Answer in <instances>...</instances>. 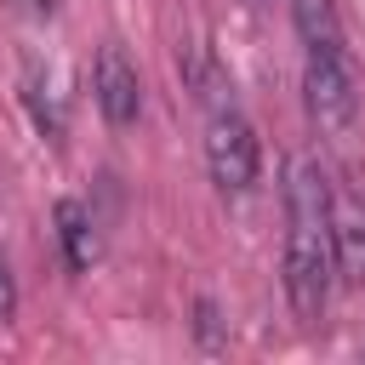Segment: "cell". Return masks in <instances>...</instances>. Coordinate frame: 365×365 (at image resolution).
<instances>
[{"label": "cell", "mask_w": 365, "mask_h": 365, "mask_svg": "<svg viewBox=\"0 0 365 365\" xmlns=\"http://www.w3.org/2000/svg\"><path fill=\"white\" fill-rule=\"evenodd\" d=\"M331 182L314 154L285 160V297L302 325H314L331 302Z\"/></svg>", "instance_id": "obj_1"}, {"label": "cell", "mask_w": 365, "mask_h": 365, "mask_svg": "<svg viewBox=\"0 0 365 365\" xmlns=\"http://www.w3.org/2000/svg\"><path fill=\"white\" fill-rule=\"evenodd\" d=\"M205 171H211V182H217L222 194H251V188H257L262 148H257L251 120H245L234 103L205 114Z\"/></svg>", "instance_id": "obj_2"}, {"label": "cell", "mask_w": 365, "mask_h": 365, "mask_svg": "<svg viewBox=\"0 0 365 365\" xmlns=\"http://www.w3.org/2000/svg\"><path fill=\"white\" fill-rule=\"evenodd\" d=\"M302 103H308V120H314L325 137H348V131H354L359 97H354L348 51H319V46H308V63H302Z\"/></svg>", "instance_id": "obj_3"}, {"label": "cell", "mask_w": 365, "mask_h": 365, "mask_svg": "<svg viewBox=\"0 0 365 365\" xmlns=\"http://www.w3.org/2000/svg\"><path fill=\"white\" fill-rule=\"evenodd\" d=\"M91 103H97V114H103L114 131L137 125V114H143V74H137V63H131L114 40L97 46V63H91Z\"/></svg>", "instance_id": "obj_4"}, {"label": "cell", "mask_w": 365, "mask_h": 365, "mask_svg": "<svg viewBox=\"0 0 365 365\" xmlns=\"http://www.w3.org/2000/svg\"><path fill=\"white\" fill-rule=\"evenodd\" d=\"M331 262L348 285H365V205L348 188H331Z\"/></svg>", "instance_id": "obj_5"}, {"label": "cell", "mask_w": 365, "mask_h": 365, "mask_svg": "<svg viewBox=\"0 0 365 365\" xmlns=\"http://www.w3.org/2000/svg\"><path fill=\"white\" fill-rule=\"evenodd\" d=\"M51 222H57V251H63V262L74 268V274H86L91 262H97V217L80 205V200H57V211H51Z\"/></svg>", "instance_id": "obj_6"}, {"label": "cell", "mask_w": 365, "mask_h": 365, "mask_svg": "<svg viewBox=\"0 0 365 365\" xmlns=\"http://www.w3.org/2000/svg\"><path fill=\"white\" fill-rule=\"evenodd\" d=\"M177 68H182V86L194 91V103L211 114V108H228L234 97H228V74L217 68V57L200 46V40H188L182 51H177Z\"/></svg>", "instance_id": "obj_7"}, {"label": "cell", "mask_w": 365, "mask_h": 365, "mask_svg": "<svg viewBox=\"0 0 365 365\" xmlns=\"http://www.w3.org/2000/svg\"><path fill=\"white\" fill-rule=\"evenodd\" d=\"M23 103H29L34 125L57 143V137H63V91H57V74H51V68H29V74H23Z\"/></svg>", "instance_id": "obj_8"}, {"label": "cell", "mask_w": 365, "mask_h": 365, "mask_svg": "<svg viewBox=\"0 0 365 365\" xmlns=\"http://www.w3.org/2000/svg\"><path fill=\"white\" fill-rule=\"evenodd\" d=\"M297 29H302V46L342 51V29H336V11H331V0H297Z\"/></svg>", "instance_id": "obj_9"}, {"label": "cell", "mask_w": 365, "mask_h": 365, "mask_svg": "<svg viewBox=\"0 0 365 365\" xmlns=\"http://www.w3.org/2000/svg\"><path fill=\"white\" fill-rule=\"evenodd\" d=\"M194 336H200V348H222L228 342V319H222V308L211 297L194 302Z\"/></svg>", "instance_id": "obj_10"}, {"label": "cell", "mask_w": 365, "mask_h": 365, "mask_svg": "<svg viewBox=\"0 0 365 365\" xmlns=\"http://www.w3.org/2000/svg\"><path fill=\"white\" fill-rule=\"evenodd\" d=\"M17 314V279H11V262L0 257V325Z\"/></svg>", "instance_id": "obj_11"}, {"label": "cell", "mask_w": 365, "mask_h": 365, "mask_svg": "<svg viewBox=\"0 0 365 365\" xmlns=\"http://www.w3.org/2000/svg\"><path fill=\"white\" fill-rule=\"evenodd\" d=\"M6 6H11V11H34V17L51 11V0H6Z\"/></svg>", "instance_id": "obj_12"}]
</instances>
